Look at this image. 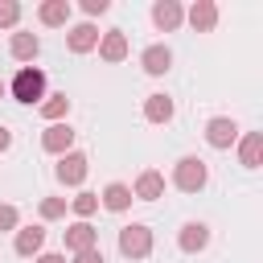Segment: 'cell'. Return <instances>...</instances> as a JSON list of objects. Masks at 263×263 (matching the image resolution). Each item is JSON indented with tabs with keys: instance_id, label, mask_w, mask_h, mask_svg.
I'll use <instances>...</instances> for the list:
<instances>
[{
	"instance_id": "obj_1",
	"label": "cell",
	"mask_w": 263,
	"mask_h": 263,
	"mask_svg": "<svg viewBox=\"0 0 263 263\" xmlns=\"http://www.w3.org/2000/svg\"><path fill=\"white\" fill-rule=\"evenodd\" d=\"M8 90H12L16 103H29V107L37 103V107H41V99H45V70H37V66H21Z\"/></svg>"
},
{
	"instance_id": "obj_2",
	"label": "cell",
	"mask_w": 263,
	"mask_h": 263,
	"mask_svg": "<svg viewBox=\"0 0 263 263\" xmlns=\"http://www.w3.org/2000/svg\"><path fill=\"white\" fill-rule=\"evenodd\" d=\"M205 181H210V168L201 156H181L173 164V185L181 193H197V189H205Z\"/></svg>"
},
{
	"instance_id": "obj_3",
	"label": "cell",
	"mask_w": 263,
	"mask_h": 263,
	"mask_svg": "<svg viewBox=\"0 0 263 263\" xmlns=\"http://www.w3.org/2000/svg\"><path fill=\"white\" fill-rule=\"evenodd\" d=\"M119 255L123 259H148L152 255V230L144 222H132L119 230Z\"/></svg>"
},
{
	"instance_id": "obj_4",
	"label": "cell",
	"mask_w": 263,
	"mask_h": 263,
	"mask_svg": "<svg viewBox=\"0 0 263 263\" xmlns=\"http://www.w3.org/2000/svg\"><path fill=\"white\" fill-rule=\"evenodd\" d=\"M234 140H238V123H234L230 115H214V119L205 123V144H210V148L226 152Z\"/></svg>"
},
{
	"instance_id": "obj_5",
	"label": "cell",
	"mask_w": 263,
	"mask_h": 263,
	"mask_svg": "<svg viewBox=\"0 0 263 263\" xmlns=\"http://www.w3.org/2000/svg\"><path fill=\"white\" fill-rule=\"evenodd\" d=\"M86 168H90V160H86L82 152H66V156H58L53 177H58L62 185H82V181H86Z\"/></svg>"
},
{
	"instance_id": "obj_6",
	"label": "cell",
	"mask_w": 263,
	"mask_h": 263,
	"mask_svg": "<svg viewBox=\"0 0 263 263\" xmlns=\"http://www.w3.org/2000/svg\"><path fill=\"white\" fill-rule=\"evenodd\" d=\"M41 148L53 152V156L74 152V127H70V123H49V127L41 132Z\"/></svg>"
},
{
	"instance_id": "obj_7",
	"label": "cell",
	"mask_w": 263,
	"mask_h": 263,
	"mask_svg": "<svg viewBox=\"0 0 263 263\" xmlns=\"http://www.w3.org/2000/svg\"><path fill=\"white\" fill-rule=\"evenodd\" d=\"M181 21H185V8H181L177 0H156V4H152V25H156L160 33L181 29Z\"/></svg>"
},
{
	"instance_id": "obj_8",
	"label": "cell",
	"mask_w": 263,
	"mask_h": 263,
	"mask_svg": "<svg viewBox=\"0 0 263 263\" xmlns=\"http://www.w3.org/2000/svg\"><path fill=\"white\" fill-rule=\"evenodd\" d=\"M177 247H181L185 255L205 251V247H210V226H205V222H185L181 234H177Z\"/></svg>"
},
{
	"instance_id": "obj_9",
	"label": "cell",
	"mask_w": 263,
	"mask_h": 263,
	"mask_svg": "<svg viewBox=\"0 0 263 263\" xmlns=\"http://www.w3.org/2000/svg\"><path fill=\"white\" fill-rule=\"evenodd\" d=\"M41 242H45V226H16L12 251L25 255V259H37V255H41Z\"/></svg>"
},
{
	"instance_id": "obj_10",
	"label": "cell",
	"mask_w": 263,
	"mask_h": 263,
	"mask_svg": "<svg viewBox=\"0 0 263 263\" xmlns=\"http://www.w3.org/2000/svg\"><path fill=\"white\" fill-rule=\"evenodd\" d=\"M99 29L90 25V21H82V25H74L70 33H66V45H70V53H90L95 45H99Z\"/></svg>"
},
{
	"instance_id": "obj_11",
	"label": "cell",
	"mask_w": 263,
	"mask_h": 263,
	"mask_svg": "<svg viewBox=\"0 0 263 263\" xmlns=\"http://www.w3.org/2000/svg\"><path fill=\"white\" fill-rule=\"evenodd\" d=\"M95 49H99L103 62H123V58H127V33H123V29H111V33L99 37Z\"/></svg>"
},
{
	"instance_id": "obj_12",
	"label": "cell",
	"mask_w": 263,
	"mask_h": 263,
	"mask_svg": "<svg viewBox=\"0 0 263 263\" xmlns=\"http://www.w3.org/2000/svg\"><path fill=\"white\" fill-rule=\"evenodd\" d=\"M140 66H144V74L160 78V74H168V66H173V49H168V45H148V49L140 53Z\"/></svg>"
},
{
	"instance_id": "obj_13",
	"label": "cell",
	"mask_w": 263,
	"mask_h": 263,
	"mask_svg": "<svg viewBox=\"0 0 263 263\" xmlns=\"http://www.w3.org/2000/svg\"><path fill=\"white\" fill-rule=\"evenodd\" d=\"M8 53H12L16 62H33V58L41 53V41H37V33H25V29H16V33L8 37Z\"/></svg>"
},
{
	"instance_id": "obj_14",
	"label": "cell",
	"mask_w": 263,
	"mask_h": 263,
	"mask_svg": "<svg viewBox=\"0 0 263 263\" xmlns=\"http://www.w3.org/2000/svg\"><path fill=\"white\" fill-rule=\"evenodd\" d=\"M132 197H140V201H156V197H164V177H160L156 168H144V173L136 177Z\"/></svg>"
},
{
	"instance_id": "obj_15",
	"label": "cell",
	"mask_w": 263,
	"mask_h": 263,
	"mask_svg": "<svg viewBox=\"0 0 263 263\" xmlns=\"http://www.w3.org/2000/svg\"><path fill=\"white\" fill-rule=\"evenodd\" d=\"M90 247H99V230L90 226V222H74L70 230H66V251H90Z\"/></svg>"
},
{
	"instance_id": "obj_16",
	"label": "cell",
	"mask_w": 263,
	"mask_h": 263,
	"mask_svg": "<svg viewBox=\"0 0 263 263\" xmlns=\"http://www.w3.org/2000/svg\"><path fill=\"white\" fill-rule=\"evenodd\" d=\"M185 21H189L197 33H210V29L218 25V4H214V0H197V4L185 12Z\"/></svg>"
},
{
	"instance_id": "obj_17",
	"label": "cell",
	"mask_w": 263,
	"mask_h": 263,
	"mask_svg": "<svg viewBox=\"0 0 263 263\" xmlns=\"http://www.w3.org/2000/svg\"><path fill=\"white\" fill-rule=\"evenodd\" d=\"M238 160H242V168H259L263 164V132H247L238 140Z\"/></svg>"
},
{
	"instance_id": "obj_18",
	"label": "cell",
	"mask_w": 263,
	"mask_h": 263,
	"mask_svg": "<svg viewBox=\"0 0 263 263\" xmlns=\"http://www.w3.org/2000/svg\"><path fill=\"white\" fill-rule=\"evenodd\" d=\"M99 201H103L111 214H123V210H127L136 197H132V185H123V181H111V185L103 189V197H99Z\"/></svg>"
},
{
	"instance_id": "obj_19",
	"label": "cell",
	"mask_w": 263,
	"mask_h": 263,
	"mask_svg": "<svg viewBox=\"0 0 263 263\" xmlns=\"http://www.w3.org/2000/svg\"><path fill=\"white\" fill-rule=\"evenodd\" d=\"M173 111H177V107H173L168 95H148V99H144V119H148V123H168Z\"/></svg>"
},
{
	"instance_id": "obj_20",
	"label": "cell",
	"mask_w": 263,
	"mask_h": 263,
	"mask_svg": "<svg viewBox=\"0 0 263 263\" xmlns=\"http://www.w3.org/2000/svg\"><path fill=\"white\" fill-rule=\"evenodd\" d=\"M37 21H41V25H49V29L66 25V21H70V0H45V4L37 8Z\"/></svg>"
},
{
	"instance_id": "obj_21",
	"label": "cell",
	"mask_w": 263,
	"mask_h": 263,
	"mask_svg": "<svg viewBox=\"0 0 263 263\" xmlns=\"http://www.w3.org/2000/svg\"><path fill=\"white\" fill-rule=\"evenodd\" d=\"M66 115H70V99L66 95H45L41 99V119L45 123H62Z\"/></svg>"
},
{
	"instance_id": "obj_22",
	"label": "cell",
	"mask_w": 263,
	"mask_h": 263,
	"mask_svg": "<svg viewBox=\"0 0 263 263\" xmlns=\"http://www.w3.org/2000/svg\"><path fill=\"white\" fill-rule=\"evenodd\" d=\"M70 210L78 214V222H86V218H90V214L99 210V193H78V197L70 201Z\"/></svg>"
},
{
	"instance_id": "obj_23",
	"label": "cell",
	"mask_w": 263,
	"mask_h": 263,
	"mask_svg": "<svg viewBox=\"0 0 263 263\" xmlns=\"http://www.w3.org/2000/svg\"><path fill=\"white\" fill-rule=\"evenodd\" d=\"M41 218H45V222L66 218V197H45V201H41Z\"/></svg>"
},
{
	"instance_id": "obj_24",
	"label": "cell",
	"mask_w": 263,
	"mask_h": 263,
	"mask_svg": "<svg viewBox=\"0 0 263 263\" xmlns=\"http://www.w3.org/2000/svg\"><path fill=\"white\" fill-rule=\"evenodd\" d=\"M21 21V4L16 0H0V29H12Z\"/></svg>"
},
{
	"instance_id": "obj_25",
	"label": "cell",
	"mask_w": 263,
	"mask_h": 263,
	"mask_svg": "<svg viewBox=\"0 0 263 263\" xmlns=\"http://www.w3.org/2000/svg\"><path fill=\"white\" fill-rule=\"evenodd\" d=\"M16 226H21L16 205H0V230H16Z\"/></svg>"
},
{
	"instance_id": "obj_26",
	"label": "cell",
	"mask_w": 263,
	"mask_h": 263,
	"mask_svg": "<svg viewBox=\"0 0 263 263\" xmlns=\"http://www.w3.org/2000/svg\"><path fill=\"white\" fill-rule=\"evenodd\" d=\"M107 8H111V0H82V12L86 16H103Z\"/></svg>"
},
{
	"instance_id": "obj_27",
	"label": "cell",
	"mask_w": 263,
	"mask_h": 263,
	"mask_svg": "<svg viewBox=\"0 0 263 263\" xmlns=\"http://www.w3.org/2000/svg\"><path fill=\"white\" fill-rule=\"evenodd\" d=\"M74 263H107V259H103V251H99V247H90V251H78V255H74Z\"/></svg>"
},
{
	"instance_id": "obj_28",
	"label": "cell",
	"mask_w": 263,
	"mask_h": 263,
	"mask_svg": "<svg viewBox=\"0 0 263 263\" xmlns=\"http://www.w3.org/2000/svg\"><path fill=\"white\" fill-rule=\"evenodd\" d=\"M8 144H12V132L0 123V152H8Z\"/></svg>"
},
{
	"instance_id": "obj_29",
	"label": "cell",
	"mask_w": 263,
	"mask_h": 263,
	"mask_svg": "<svg viewBox=\"0 0 263 263\" xmlns=\"http://www.w3.org/2000/svg\"><path fill=\"white\" fill-rule=\"evenodd\" d=\"M33 263H66V255H53V251H49V255H37Z\"/></svg>"
},
{
	"instance_id": "obj_30",
	"label": "cell",
	"mask_w": 263,
	"mask_h": 263,
	"mask_svg": "<svg viewBox=\"0 0 263 263\" xmlns=\"http://www.w3.org/2000/svg\"><path fill=\"white\" fill-rule=\"evenodd\" d=\"M4 90H8V86H4V82H0V99H4Z\"/></svg>"
}]
</instances>
